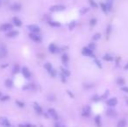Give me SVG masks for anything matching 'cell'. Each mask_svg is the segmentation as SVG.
Segmentation results:
<instances>
[{
  "instance_id": "42",
  "label": "cell",
  "mask_w": 128,
  "mask_h": 127,
  "mask_svg": "<svg viewBox=\"0 0 128 127\" xmlns=\"http://www.w3.org/2000/svg\"><path fill=\"white\" fill-rule=\"evenodd\" d=\"M16 104H18V106H20V107H24L25 106V104L24 103H22V102H20V101H16Z\"/></svg>"
},
{
  "instance_id": "15",
  "label": "cell",
  "mask_w": 128,
  "mask_h": 127,
  "mask_svg": "<svg viewBox=\"0 0 128 127\" xmlns=\"http://www.w3.org/2000/svg\"><path fill=\"white\" fill-rule=\"evenodd\" d=\"M33 108H34V110H36V112H37V114H42V113H43V110H42L41 106H40L39 104H37V103H34V104H33Z\"/></svg>"
},
{
  "instance_id": "49",
  "label": "cell",
  "mask_w": 128,
  "mask_h": 127,
  "mask_svg": "<svg viewBox=\"0 0 128 127\" xmlns=\"http://www.w3.org/2000/svg\"><path fill=\"white\" fill-rule=\"evenodd\" d=\"M55 127H62V125H59V124H56V125H55Z\"/></svg>"
},
{
  "instance_id": "50",
  "label": "cell",
  "mask_w": 128,
  "mask_h": 127,
  "mask_svg": "<svg viewBox=\"0 0 128 127\" xmlns=\"http://www.w3.org/2000/svg\"><path fill=\"white\" fill-rule=\"evenodd\" d=\"M6 127H14V126H13V125H9L8 126H6Z\"/></svg>"
},
{
  "instance_id": "31",
  "label": "cell",
  "mask_w": 128,
  "mask_h": 127,
  "mask_svg": "<svg viewBox=\"0 0 128 127\" xmlns=\"http://www.w3.org/2000/svg\"><path fill=\"white\" fill-rule=\"evenodd\" d=\"M91 100L94 101V102H99V101L101 100V97H99V95H94V96L91 98Z\"/></svg>"
},
{
  "instance_id": "38",
  "label": "cell",
  "mask_w": 128,
  "mask_h": 127,
  "mask_svg": "<svg viewBox=\"0 0 128 127\" xmlns=\"http://www.w3.org/2000/svg\"><path fill=\"white\" fill-rule=\"evenodd\" d=\"M88 10H89L88 8H85V7H84V8H82L80 10H79V12H80L81 15H84V14H85V13H86Z\"/></svg>"
},
{
  "instance_id": "43",
  "label": "cell",
  "mask_w": 128,
  "mask_h": 127,
  "mask_svg": "<svg viewBox=\"0 0 128 127\" xmlns=\"http://www.w3.org/2000/svg\"><path fill=\"white\" fill-rule=\"evenodd\" d=\"M121 91L126 92V93H128V86H123V87L121 88Z\"/></svg>"
},
{
  "instance_id": "26",
  "label": "cell",
  "mask_w": 128,
  "mask_h": 127,
  "mask_svg": "<svg viewBox=\"0 0 128 127\" xmlns=\"http://www.w3.org/2000/svg\"><path fill=\"white\" fill-rule=\"evenodd\" d=\"M116 82H117V85H119V86L124 85L125 83H126V81H125V79L123 78V77H119V78H117Z\"/></svg>"
},
{
  "instance_id": "33",
  "label": "cell",
  "mask_w": 128,
  "mask_h": 127,
  "mask_svg": "<svg viewBox=\"0 0 128 127\" xmlns=\"http://www.w3.org/2000/svg\"><path fill=\"white\" fill-rule=\"evenodd\" d=\"M100 38H101V35H100V33H96V34H94V36H92V40H94V41H97V40L100 39Z\"/></svg>"
},
{
  "instance_id": "34",
  "label": "cell",
  "mask_w": 128,
  "mask_h": 127,
  "mask_svg": "<svg viewBox=\"0 0 128 127\" xmlns=\"http://www.w3.org/2000/svg\"><path fill=\"white\" fill-rule=\"evenodd\" d=\"M109 91L108 90H106L105 92H104V94L101 96V99H105V98H107V97L109 96Z\"/></svg>"
},
{
  "instance_id": "27",
  "label": "cell",
  "mask_w": 128,
  "mask_h": 127,
  "mask_svg": "<svg viewBox=\"0 0 128 127\" xmlns=\"http://www.w3.org/2000/svg\"><path fill=\"white\" fill-rule=\"evenodd\" d=\"M49 25L52 27H60V23L56 22V21H49Z\"/></svg>"
},
{
  "instance_id": "3",
  "label": "cell",
  "mask_w": 128,
  "mask_h": 127,
  "mask_svg": "<svg viewBox=\"0 0 128 127\" xmlns=\"http://www.w3.org/2000/svg\"><path fill=\"white\" fill-rule=\"evenodd\" d=\"M91 109L90 105H85V106H84V108H83L82 110V115L85 118L89 117V116L91 115Z\"/></svg>"
},
{
  "instance_id": "19",
  "label": "cell",
  "mask_w": 128,
  "mask_h": 127,
  "mask_svg": "<svg viewBox=\"0 0 128 127\" xmlns=\"http://www.w3.org/2000/svg\"><path fill=\"white\" fill-rule=\"evenodd\" d=\"M12 22H13V25H16V26H21V25H22V22H21V20L18 17H13Z\"/></svg>"
},
{
  "instance_id": "29",
  "label": "cell",
  "mask_w": 128,
  "mask_h": 127,
  "mask_svg": "<svg viewBox=\"0 0 128 127\" xmlns=\"http://www.w3.org/2000/svg\"><path fill=\"white\" fill-rule=\"evenodd\" d=\"M76 25H77V23H76V21H72L70 24H69V25H68V27H69V30H73L75 28V26H76Z\"/></svg>"
},
{
  "instance_id": "9",
  "label": "cell",
  "mask_w": 128,
  "mask_h": 127,
  "mask_svg": "<svg viewBox=\"0 0 128 127\" xmlns=\"http://www.w3.org/2000/svg\"><path fill=\"white\" fill-rule=\"evenodd\" d=\"M28 29L31 31V32H33V33H37L40 31V28L36 25H28Z\"/></svg>"
},
{
  "instance_id": "36",
  "label": "cell",
  "mask_w": 128,
  "mask_h": 127,
  "mask_svg": "<svg viewBox=\"0 0 128 127\" xmlns=\"http://www.w3.org/2000/svg\"><path fill=\"white\" fill-rule=\"evenodd\" d=\"M19 65H15L14 66H13V73L14 74H16V73H18L19 71Z\"/></svg>"
},
{
  "instance_id": "28",
  "label": "cell",
  "mask_w": 128,
  "mask_h": 127,
  "mask_svg": "<svg viewBox=\"0 0 128 127\" xmlns=\"http://www.w3.org/2000/svg\"><path fill=\"white\" fill-rule=\"evenodd\" d=\"M45 68H46V70L48 71V72H50V71H52V65L51 63H46V64H45Z\"/></svg>"
},
{
  "instance_id": "48",
  "label": "cell",
  "mask_w": 128,
  "mask_h": 127,
  "mask_svg": "<svg viewBox=\"0 0 128 127\" xmlns=\"http://www.w3.org/2000/svg\"><path fill=\"white\" fill-rule=\"evenodd\" d=\"M125 100H126V104H127V105H128V97H126V98H125Z\"/></svg>"
},
{
  "instance_id": "2",
  "label": "cell",
  "mask_w": 128,
  "mask_h": 127,
  "mask_svg": "<svg viewBox=\"0 0 128 127\" xmlns=\"http://www.w3.org/2000/svg\"><path fill=\"white\" fill-rule=\"evenodd\" d=\"M65 10V6L64 5H61V4H56V5H52L50 8V10L52 12H58V11H63Z\"/></svg>"
},
{
  "instance_id": "32",
  "label": "cell",
  "mask_w": 128,
  "mask_h": 127,
  "mask_svg": "<svg viewBox=\"0 0 128 127\" xmlns=\"http://www.w3.org/2000/svg\"><path fill=\"white\" fill-rule=\"evenodd\" d=\"M111 31H112V25H109L107 26V29H106V38H109L110 36V33H111Z\"/></svg>"
},
{
  "instance_id": "13",
  "label": "cell",
  "mask_w": 128,
  "mask_h": 127,
  "mask_svg": "<svg viewBox=\"0 0 128 127\" xmlns=\"http://www.w3.org/2000/svg\"><path fill=\"white\" fill-rule=\"evenodd\" d=\"M19 32L18 31H14V30H11V31H10L9 32H7L6 36L8 37V38H15V37H17V36H18Z\"/></svg>"
},
{
  "instance_id": "21",
  "label": "cell",
  "mask_w": 128,
  "mask_h": 127,
  "mask_svg": "<svg viewBox=\"0 0 128 127\" xmlns=\"http://www.w3.org/2000/svg\"><path fill=\"white\" fill-rule=\"evenodd\" d=\"M60 70H61V73H62L63 75H64V76H65L66 77H68L69 76L71 75V72H70V71H68L67 69L64 68V67H61V68H60Z\"/></svg>"
},
{
  "instance_id": "5",
  "label": "cell",
  "mask_w": 128,
  "mask_h": 127,
  "mask_svg": "<svg viewBox=\"0 0 128 127\" xmlns=\"http://www.w3.org/2000/svg\"><path fill=\"white\" fill-rule=\"evenodd\" d=\"M48 114H49L50 117L52 118V119H53L54 120H58V112H57V111L54 110V109L50 108L49 110H48Z\"/></svg>"
},
{
  "instance_id": "24",
  "label": "cell",
  "mask_w": 128,
  "mask_h": 127,
  "mask_svg": "<svg viewBox=\"0 0 128 127\" xmlns=\"http://www.w3.org/2000/svg\"><path fill=\"white\" fill-rule=\"evenodd\" d=\"M100 7H101V10H103L104 13L107 14V13L109 12V10H108V9H107V6H106V4L101 3V4H100Z\"/></svg>"
},
{
  "instance_id": "40",
  "label": "cell",
  "mask_w": 128,
  "mask_h": 127,
  "mask_svg": "<svg viewBox=\"0 0 128 127\" xmlns=\"http://www.w3.org/2000/svg\"><path fill=\"white\" fill-rule=\"evenodd\" d=\"M88 47H89L90 49H91V50L94 51V50L96 49V44H95V43H91V44H89Z\"/></svg>"
},
{
  "instance_id": "25",
  "label": "cell",
  "mask_w": 128,
  "mask_h": 127,
  "mask_svg": "<svg viewBox=\"0 0 128 127\" xmlns=\"http://www.w3.org/2000/svg\"><path fill=\"white\" fill-rule=\"evenodd\" d=\"M126 119H120L119 121L118 125H117V127H126Z\"/></svg>"
},
{
  "instance_id": "16",
  "label": "cell",
  "mask_w": 128,
  "mask_h": 127,
  "mask_svg": "<svg viewBox=\"0 0 128 127\" xmlns=\"http://www.w3.org/2000/svg\"><path fill=\"white\" fill-rule=\"evenodd\" d=\"M106 115H107L108 117L113 118L117 115V113H116V111L113 109H108V110H106Z\"/></svg>"
},
{
  "instance_id": "45",
  "label": "cell",
  "mask_w": 128,
  "mask_h": 127,
  "mask_svg": "<svg viewBox=\"0 0 128 127\" xmlns=\"http://www.w3.org/2000/svg\"><path fill=\"white\" fill-rule=\"evenodd\" d=\"M61 79H62V82H65L66 81V77L64 75H63L62 73H61Z\"/></svg>"
},
{
  "instance_id": "1",
  "label": "cell",
  "mask_w": 128,
  "mask_h": 127,
  "mask_svg": "<svg viewBox=\"0 0 128 127\" xmlns=\"http://www.w3.org/2000/svg\"><path fill=\"white\" fill-rule=\"evenodd\" d=\"M82 54L85 57H91V58H94L95 59V55L93 53V51L91 50L89 47H84L82 49Z\"/></svg>"
},
{
  "instance_id": "46",
  "label": "cell",
  "mask_w": 128,
  "mask_h": 127,
  "mask_svg": "<svg viewBox=\"0 0 128 127\" xmlns=\"http://www.w3.org/2000/svg\"><path fill=\"white\" fill-rule=\"evenodd\" d=\"M67 93L69 94V96H70L71 98H74V96H73V94H72V93H71V92H70V91H67Z\"/></svg>"
},
{
  "instance_id": "22",
  "label": "cell",
  "mask_w": 128,
  "mask_h": 127,
  "mask_svg": "<svg viewBox=\"0 0 128 127\" xmlns=\"http://www.w3.org/2000/svg\"><path fill=\"white\" fill-rule=\"evenodd\" d=\"M61 60H62L63 64L64 65H67L69 62V57L68 55H66V54H63L62 57H61Z\"/></svg>"
},
{
  "instance_id": "35",
  "label": "cell",
  "mask_w": 128,
  "mask_h": 127,
  "mask_svg": "<svg viewBox=\"0 0 128 127\" xmlns=\"http://www.w3.org/2000/svg\"><path fill=\"white\" fill-rule=\"evenodd\" d=\"M96 24H97V19L96 18H91V20H90V26H91V27H93Z\"/></svg>"
},
{
  "instance_id": "17",
  "label": "cell",
  "mask_w": 128,
  "mask_h": 127,
  "mask_svg": "<svg viewBox=\"0 0 128 127\" xmlns=\"http://www.w3.org/2000/svg\"><path fill=\"white\" fill-rule=\"evenodd\" d=\"M103 59L105 61H107V62H112V61L114 60V58L110 54H105L103 57Z\"/></svg>"
},
{
  "instance_id": "18",
  "label": "cell",
  "mask_w": 128,
  "mask_h": 127,
  "mask_svg": "<svg viewBox=\"0 0 128 127\" xmlns=\"http://www.w3.org/2000/svg\"><path fill=\"white\" fill-rule=\"evenodd\" d=\"M4 85L6 86L7 88H9V89H10V88L13 87V81L10 80V79H6L4 81Z\"/></svg>"
},
{
  "instance_id": "52",
  "label": "cell",
  "mask_w": 128,
  "mask_h": 127,
  "mask_svg": "<svg viewBox=\"0 0 128 127\" xmlns=\"http://www.w3.org/2000/svg\"><path fill=\"white\" fill-rule=\"evenodd\" d=\"M0 5H1V0H0Z\"/></svg>"
},
{
  "instance_id": "51",
  "label": "cell",
  "mask_w": 128,
  "mask_h": 127,
  "mask_svg": "<svg viewBox=\"0 0 128 127\" xmlns=\"http://www.w3.org/2000/svg\"><path fill=\"white\" fill-rule=\"evenodd\" d=\"M1 97H2V93H1V92H0V98H1Z\"/></svg>"
},
{
  "instance_id": "39",
  "label": "cell",
  "mask_w": 128,
  "mask_h": 127,
  "mask_svg": "<svg viewBox=\"0 0 128 127\" xmlns=\"http://www.w3.org/2000/svg\"><path fill=\"white\" fill-rule=\"evenodd\" d=\"M49 74H50L51 76H52V77H56V75H57V71H55L54 69H52V71H51L49 72Z\"/></svg>"
},
{
  "instance_id": "47",
  "label": "cell",
  "mask_w": 128,
  "mask_h": 127,
  "mask_svg": "<svg viewBox=\"0 0 128 127\" xmlns=\"http://www.w3.org/2000/svg\"><path fill=\"white\" fill-rule=\"evenodd\" d=\"M124 69L126 70H126H128V64H126V65H125V66H124Z\"/></svg>"
},
{
  "instance_id": "53",
  "label": "cell",
  "mask_w": 128,
  "mask_h": 127,
  "mask_svg": "<svg viewBox=\"0 0 128 127\" xmlns=\"http://www.w3.org/2000/svg\"><path fill=\"white\" fill-rule=\"evenodd\" d=\"M62 127H64V126H62Z\"/></svg>"
},
{
  "instance_id": "7",
  "label": "cell",
  "mask_w": 128,
  "mask_h": 127,
  "mask_svg": "<svg viewBox=\"0 0 128 127\" xmlns=\"http://www.w3.org/2000/svg\"><path fill=\"white\" fill-rule=\"evenodd\" d=\"M106 104H107L108 106L110 107H114L115 105H117L118 104V99L116 98H109V99L106 101Z\"/></svg>"
},
{
  "instance_id": "11",
  "label": "cell",
  "mask_w": 128,
  "mask_h": 127,
  "mask_svg": "<svg viewBox=\"0 0 128 127\" xmlns=\"http://www.w3.org/2000/svg\"><path fill=\"white\" fill-rule=\"evenodd\" d=\"M0 125L4 127H6V126H8L9 125H10V122H9L8 119H7V118L1 117L0 118Z\"/></svg>"
},
{
  "instance_id": "30",
  "label": "cell",
  "mask_w": 128,
  "mask_h": 127,
  "mask_svg": "<svg viewBox=\"0 0 128 127\" xmlns=\"http://www.w3.org/2000/svg\"><path fill=\"white\" fill-rule=\"evenodd\" d=\"M89 4H90V5H91L92 8H98V4L94 1V0H89Z\"/></svg>"
},
{
  "instance_id": "20",
  "label": "cell",
  "mask_w": 128,
  "mask_h": 127,
  "mask_svg": "<svg viewBox=\"0 0 128 127\" xmlns=\"http://www.w3.org/2000/svg\"><path fill=\"white\" fill-rule=\"evenodd\" d=\"M35 88V85L34 84H28V85H25L23 87V90L24 91H31V90H33Z\"/></svg>"
},
{
  "instance_id": "14",
  "label": "cell",
  "mask_w": 128,
  "mask_h": 127,
  "mask_svg": "<svg viewBox=\"0 0 128 127\" xmlns=\"http://www.w3.org/2000/svg\"><path fill=\"white\" fill-rule=\"evenodd\" d=\"M94 123L97 125V127H101L102 123H101V117L100 115H97L95 118H94Z\"/></svg>"
},
{
  "instance_id": "37",
  "label": "cell",
  "mask_w": 128,
  "mask_h": 127,
  "mask_svg": "<svg viewBox=\"0 0 128 127\" xmlns=\"http://www.w3.org/2000/svg\"><path fill=\"white\" fill-rule=\"evenodd\" d=\"M94 63L96 64V65H97L98 67H99V68H102V65H101V62L98 59H94Z\"/></svg>"
},
{
  "instance_id": "41",
  "label": "cell",
  "mask_w": 128,
  "mask_h": 127,
  "mask_svg": "<svg viewBox=\"0 0 128 127\" xmlns=\"http://www.w3.org/2000/svg\"><path fill=\"white\" fill-rule=\"evenodd\" d=\"M18 127H35V125H29V124H25V125H19Z\"/></svg>"
},
{
  "instance_id": "8",
  "label": "cell",
  "mask_w": 128,
  "mask_h": 127,
  "mask_svg": "<svg viewBox=\"0 0 128 127\" xmlns=\"http://www.w3.org/2000/svg\"><path fill=\"white\" fill-rule=\"evenodd\" d=\"M22 73H23V75H24V77H25V78H31V71H29V69L27 68V67H23L22 68Z\"/></svg>"
},
{
  "instance_id": "6",
  "label": "cell",
  "mask_w": 128,
  "mask_h": 127,
  "mask_svg": "<svg viewBox=\"0 0 128 127\" xmlns=\"http://www.w3.org/2000/svg\"><path fill=\"white\" fill-rule=\"evenodd\" d=\"M13 29L12 25L10 24H3L1 26H0V31H11Z\"/></svg>"
},
{
  "instance_id": "44",
  "label": "cell",
  "mask_w": 128,
  "mask_h": 127,
  "mask_svg": "<svg viewBox=\"0 0 128 127\" xmlns=\"http://www.w3.org/2000/svg\"><path fill=\"white\" fill-rule=\"evenodd\" d=\"M9 98H10L9 96H3V97H1V98H0V99L2 100V101H4V100H8Z\"/></svg>"
},
{
  "instance_id": "10",
  "label": "cell",
  "mask_w": 128,
  "mask_h": 127,
  "mask_svg": "<svg viewBox=\"0 0 128 127\" xmlns=\"http://www.w3.org/2000/svg\"><path fill=\"white\" fill-rule=\"evenodd\" d=\"M21 8H22V5L18 3H14L10 5V10H13V11H18L21 10Z\"/></svg>"
},
{
  "instance_id": "12",
  "label": "cell",
  "mask_w": 128,
  "mask_h": 127,
  "mask_svg": "<svg viewBox=\"0 0 128 127\" xmlns=\"http://www.w3.org/2000/svg\"><path fill=\"white\" fill-rule=\"evenodd\" d=\"M48 49H49V51L51 52V53H56V52L58 51V48L57 47L56 44H50Z\"/></svg>"
},
{
  "instance_id": "4",
  "label": "cell",
  "mask_w": 128,
  "mask_h": 127,
  "mask_svg": "<svg viewBox=\"0 0 128 127\" xmlns=\"http://www.w3.org/2000/svg\"><path fill=\"white\" fill-rule=\"evenodd\" d=\"M29 37L31 40H33L34 42H37V43H40L42 41V38L39 35H37V33H33V32H31L29 34Z\"/></svg>"
},
{
  "instance_id": "23",
  "label": "cell",
  "mask_w": 128,
  "mask_h": 127,
  "mask_svg": "<svg viewBox=\"0 0 128 127\" xmlns=\"http://www.w3.org/2000/svg\"><path fill=\"white\" fill-rule=\"evenodd\" d=\"M112 4H113V0H106V6L109 11H111L112 9Z\"/></svg>"
}]
</instances>
